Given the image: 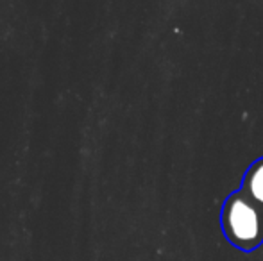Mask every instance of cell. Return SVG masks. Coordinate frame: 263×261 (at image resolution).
I'll return each instance as SVG.
<instances>
[{
	"label": "cell",
	"mask_w": 263,
	"mask_h": 261,
	"mask_svg": "<svg viewBox=\"0 0 263 261\" xmlns=\"http://www.w3.org/2000/svg\"><path fill=\"white\" fill-rule=\"evenodd\" d=\"M220 224L228 242L240 251H254L263 244V209L240 190L226 198Z\"/></svg>",
	"instance_id": "obj_1"
},
{
	"label": "cell",
	"mask_w": 263,
	"mask_h": 261,
	"mask_svg": "<svg viewBox=\"0 0 263 261\" xmlns=\"http://www.w3.org/2000/svg\"><path fill=\"white\" fill-rule=\"evenodd\" d=\"M240 192L249 200H253L258 208L263 209V157L256 159L247 168V172L243 174Z\"/></svg>",
	"instance_id": "obj_2"
}]
</instances>
